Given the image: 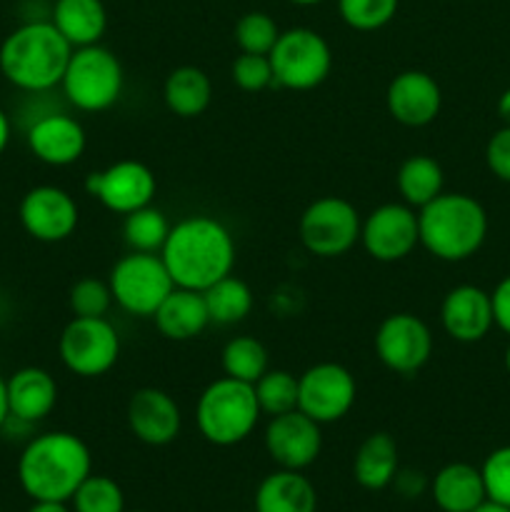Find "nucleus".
Masks as SVG:
<instances>
[{
    "instance_id": "1",
    "label": "nucleus",
    "mask_w": 510,
    "mask_h": 512,
    "mask_svg": "<svg viewBox=\"0 0 510 512\" xmlns=\"http://www.w3.org/2000/svg\"><path fill=\"white\" fill-rule=\"evenodd\" d=\"M175 288L208 290L235 268V238L220 220L190 215L170 228L160 250Z\"/></svg>"
},
{
    "instance_id": "2",
    "label": "nucleus",
    "mask_w": 510,
    "mask_h": 512,
    "mask_svg": "<svg viewBox=\"0 0 510 512\" xmlns=\"http://www.w3.org/2000/svg\"><path fill=\"white\" fill-rule=\"evenodd\" d=\"M93 473V455L80 435L50 430L28 440L18 458V483L33 500L70 503L75 490Z\"/></svg>"
},
{
    "instance_id": "3",
    "label": "nucleus",
    "mask_w": 510,
    "mask_h": 512,
    "mask_svg": "<svg viewBox=\"0 0 510 512\" xmlns=\"http://www.w3.org/2000/svg\"><path fill=\"white\" fill-rule=\"evenodd\" d=\"M73 45L50 20H28L0 43V73L13 88L45 95L60 88Z\"/></svg>"
},
{
    "instance_id": "4",
    "label": "nucleus",
    "mask_w": 510,
    "mask_h": 512,
    "mask_svg": "<svg viewBox=\"0 0 510 512\" xmlns=\"http://www.w3.org/2000/svg\"><path fill=\"white\" fill-rule=\"evenodd\" d=\"M420 245L433 258L463 263L483 248L488 238V213L465 193H440L418 210Z\"/></svg>"
},
{
    "instance_id": "5",
    "label": "nucleus",
    "mask_w": 510,
    "mask_h": 512,
    "mask_svg": "<svg viewBox=\"0 0 510 512\" xmlns=\"http://www.w3.org/2000/svg\"><path fill=\"white\" fill-rule=\"evenodd\" d=\"M260 405L250 383L223 378L205 385L195 403V425L210 445L233 448L248 440L260 423Z\"/></svg>"
},
{
    "instance_id": "6",
    "label": "nucleus",
    "mask_w": 510,
    "mask_h": 512,
    "mask_svg": "<svg viewBox=\"0 0 510 512\" xmlns=\"http://www.w3.org/2000/svg\"><path fill=\"white\" fill-rule=\"evenodd\" d=\"M123 85V63L100 43L75 48L60 80L65 100L80 113H103L113 108L123 95Z\"/></svg>"
},
{
    "instance_id": "7",
    "label": "nucleus",
    "mask_w": 510,
    "mask_h": 512,
    "mask_svg": "<svg viewBox=\"0 0 510 512\" xmlns=\"http://www.w3.org/2000/svg\"><path fill=\"white\" fill-rule=\"evenodd\" d=\"M113 303L133 318H153L175 283L160 253H135L118 260L108 275Z\"/></svg>"
},
{
    "instance_id": "8",
    "label": "nucleus",
    "mask_w": 510,
    "mask_h": 512,
    "mask_svg": "<svg viewBox=\"0 0 510 512\" xmlns=\"http://www.w3.org/2000/svg\"><path fill=\"white\" fill-rule=\"evenodd\" d=\"M268 58L275 85L288 90L318 88L333 70V50L313 28L280 30Z\"/></svg>"
},
{
    "instance_id": "9",
    "label": "nucleus",
    "mask_w": 510,
    "mask_h": 512,
    "mask_svg": "<svg viewBox=\"0 0 510 512\" xmlns=\"http://www.w3.org/2000/svg\"><path fill=\"white\" fill-rule=\"evenodd\" d=\"M360 225L363 218L350 200L323 195L300 215V243L315 258H340L360 243Z\"/></svg>"
},
{
    "instance_id": "10",
    "label": "nucleus",
    "mask_w": 510,
    "mask_h": 512,
    "mask_svg": "<svg viewBox=\"0 0 510 512\" xmlns=\"http://www.w3.org/2000/svg\"><path fill=\"white\" fill-rule=\"evenodd\" d=\"M60 363L78 378H100L120 358V335L108 318H73L58 338Z\"/></svg>"
},
{
    "instance_id": "11",
    "label": "nucleus",
    "mask_w": 510,
    "mask_h": 512,
    "mask_svg": "<svg viewBox=\"0 0 510 512\" xmlns=\"http://www.w3.org/2000/svg\"><path fill=\"white\" fill-rule=\"evenodd\" d=\"M358 398L353 373L340 363L310 365L298 375V410L320 425L343 420Z\"/></svg>"
},
{
    "instance_id": "12",
    "label": "nucleus",
    "mask_w": 510,
    "mask_h": 512,
    "mask_svg": "<svg viewBox=\"0 0 510 512\" xmlns=\"http://www.w3.org/2000/svg\"><path fill=\"white\" fill-rule=\"evenodd\" d=\"M375 355L395 375H415L433 355V330L413 313H393L378 325Z\"/></svg>"
},
{
    "instance_id": "13",
    "label": "nucleus",
    "mask_w": 510,
    "mask_h": 512,
    "mask_svg": "<svg viewBox=\"0 0 510 512\" xmlns=\"http://www.w3.org/2000/svg\"><path fill=\"white\" fill-rule=\"evenodd\" d=\"M360 245L378 263L405 260L420 245L418 210L403 200L373 208L360 225Z\"/></svg>"
},
{
    "instance_id": "14",
    "label": "nucleus",
    "mask_w": 510,
    "mask_h": 512,
    "mask_svg": "<svg viewBox=\"0 0 510 512\" xmlns=\"http://www.w3.org/2000/svg\"><path fill=\"white\" fill-rule=\"evenodd\" d=\"M85 190L105 210L125 218L133 210L153 203L158 180H155L153 170L140 160H118L98 173H90L85 180Z\"/></svg>"
},
{
    "instance_id": "15",
    "label": "nucleus",
    "mask_w": 510,
    "mask_h": 512,
    "mask_svg": "<svg viewBox=\"0 0 510 512\" xmlns=\"http://www.w3.org/2000/svg\"><path fill=\"white\" fill-rule=\"evenodd\" d=\"M20 225L38 243H63L78 230L80 208L68 190L58 185H35L18 208Z\"/></svg>"
},
{
    "instance_id": "16",
    "label": "nucleus",
    "mask_w": 510,
    "mask_h": 512,
    "mask_svg": "<svg viewBox=\"0 0 510 512\" xmlns=\"http://www.w3.org/2000/svg\"><path fill=\"white\" fill-rule=\"evenodd\" d=\"M323 425L310 420L300 410L273 415L265 425L263 443L270 460L285 470H305L320 458L323 450Z\"/></svg>"
},
{
    "instance_id": "17",
    "label": "nucleus",
    "mask_w": 510,
    "mask_h": 512,
    "mask_svg": "<svg viewBox=\"0 0 510 512\" xmlns=\"http://www.w3.org/2000/svg\"><path fill=\"white\" fill-rule=\"evenodd\" d=\"M25 140H28V148L35 160L50 165V168H68V165L78 163L88 148L83 123L63 110H45L38 118H33Z\"/></svg>"
},
{
    "instance_id": "18",
    "label": "nucleus",
    "mask_w": 510,
    "mask_h": 512,
    "mask_svg": "<svg viewBox=\"0 0 510 512\" xmlns=\"http://www.w3.org/2000/svg\"><path fill=\"white\" fill-rule=\"evenodd\" d=\"M125 420H128L130 433L135 440L150 448H163L170 445L180 435L183 428V413L175 398L165 390L153 388H138L128 400V410H125Z\"/></svg>"
},
{
    "instance_id": "19",
    "label": "nucleus",
    "mask_w": 510,
    "mask_h": 512,
    "mask_svg": "<svg viewBox=\"0 0 510 512\" xmlns=\"http://www.w3.org/2000/svg\"><path fill=\"white\" fill-rule=\"evenodd\" d=\"M385 105L395 123L405 128H423L440 115L443 90L438 80L425 70H403L390 80L385 90Z\"/></svg>"
},
{
    "instance_id": "20",
    "label": "nucleus",
    "mask_w": 510,
    "mask_h": 512,
    "mask_svg": "<svg viewBox=\"0 0 510 512\" xmlns=\"http://www.w3.org/2000/svg\"><path fill=\"white\" fill-rule=\"evenodd\" d=\"M440 325L458 343H480L493 330L490 293L478 285H455L440 305Z\"/></svg>"
},
{
    "instance_id": "21",
    "label": "nucleus",
    "mask_w": 510,
    "mask_h": 512,
    "mask_svg": "<svg viewBox=\"0 0 510 512\" xmlns=\"http://www.w3.org/2000/svg\"><path fill=\"white\" fill-rule=\"evenodd\" d=\"M10 418L35 425L48 418L58 405V383L45 368H20L8 380Z\"/></svg>"
},
{
    "instance_id": "22",
    "label": "nucleus",
    "mask_w": 510,
    "mask_h": 512,
    "mask_svg": "<svg viewBox=\"0 0 510 512\" xmlns=\"http://www.w3.org/2000/svg\"><path fill=\"white\" fill-rule=\"evenodd\" d=\"M153 323L165 340L173 343H188L205 333L210 325L208 305L203 293L188 288H173V293L155 310Z\"/></svg>"
},
{
    "instance_id": "23",
    "label": "nucleus",
    "mask_w": 510,
    "mask_h": 512,
    "mask_svg": "<svg viewBox=\"0 0 510 512\" xmlns=\"http://www.w3.org/2000/svg\"><path fill=\"white\" fill-rule=\"evenodd\" d=\"M253 505L255 512H315L318 493L303 470L278 468L260 480Z\"/></svg>"
},
{
    "instance_id": "24",
    "label": "nucleus",
    "mask_w": 510,
    "mask_h": 512,
    "mask_svg": "<svg viewBox=\"0 0 510 512\" xmlns=\"http://www.w3.org/2000/svg\"><path fill=\"white\" fill-rule=\"evenodd\" d=\"M430 495L443 512H470L488 495L480 468L470 463H448L430 480Z\"/></svg>"
},
{
    "instance_id": "25",
    "label": "nucleus",
    "mask_w": 510,
    "mask_h": 512,
    "mask_svg": "<svg viewBox=\"0 0 510 512\" xmlns=\"http://www.w3.org/2000/svg\"><path fill=\"white\" fill-rule=\"evenodd\" d=\"M50 23L75 48L95 45L108 30V10L103 0H55Z\"/></svg>"
},
{
    "instance_id": "26",
    "label": "nucleus",
    "mask_w": 510,
    "mask_h": 512,
    "mask_svg": "<svg viewBox=\"0 0 510 512\" xmlns=\"http://www.w3.org/2000/svg\"><path fill=\"white\" fill-rule=\"evenodd\" d=\"M398 470L400 458L393 435L370 433L368 438L358 445V450H355L353 478L363 490L378 493V490L390 488Z\"/></svg>"
},
{
    "instance_id": "27",
    "label": "nucleus",
    "mask_w": 510,
    "mask_h": 512,
    "mask_svg": "<svg viewBox=\"0 0 510 512\" xmlns=\"http://www.w3.org/2000/svg\"><path fill=\"white\" fill-rule=\"evenodd\" d=\"M163 100L178 118H198L213 103V80L198 65H180L165 78Z\"/></svg>"
},
{
    "instance_id": "28",
    "label": "nucleus",
    "mask_w": 510,
    "mask_h": 512,
    "mask_svg": "<svg viewBox=\"0 0 510 512\" xmlns=\"http://www.w3.org/2000/svg\"><path fill=\"white\" fill-rule=\"evenodd\" d=\"M395 185H398V193L403 198V203L420 210L423 205H428L430 200H435L443 193L445 175L438 160L430 158V155H410L398 168Z\"/></svg>"
},
{
    "instance_id": "29",
    "label": "nucleus",
    "mask_w": 510,
    "mask_h": 512,
    "mask_svg": "<svg viewBox=\"0 0 510 512\" xmlns=\"http://www.w3.org/2000/svg\"><path fill=\"white\" fill-rule=\"evenodd\" d=\"M205 305H208L210 323L215 325H235L243 323L253 313L255 295L245 280L235 278L233 273L225 275L208 290H203Z\"/></svg>"
},
{
    "instance_id": "30",
    "label": "nucleus",
    "mask_w": 510,
    "mask_h": 512,
    "mask_svg": "<svg viewBox=\"0 0 510 512\" xmlns=\"http://www.w3.org/2000/svg\"><path fill=\"white\" fill-rule=\"evenodd\" d=\"M220 365H223V375L228 378L255 385L270 370L268 350L250 335H238L225 343L223 353H220Z\"/></svg>"
},
{
    "instance_id": "31",
    "label": "nucleus",
    "mask_w": 510,
    "mask_h": 512,
    "mask_svg": "<svg viewBox=\"0 0 510 512\" xmlns=\"http://www.w3.org/2000/svg\"><path fill=\"white\" fill-rule=\"evenodd\" d=\"M170 220L165 218L163 210L153 208V203L145 208L133 210L123 220V240L135 253H160L168 240Z\"/></svg>"
},
{
    "instance_id": "32",
    "label": "nucleus",
    "mask_w": 510,
    "mask_h": 512,
    "mask_svg": "<svg viewBox=\"0 0 510 512\" xmlns=\"http://www.w3.org/2000/svg\"><path fill=\"white\" fill-rule=\"evenodd\" d=\"M253 388L260 413L268 418L298 410V375L288 370H268Z\"/></svg>"
},
{
    "instance_id": "33",
    "label": "nucleus",
    "mask_w": 510,
    "mask_h": 512,
    "mask_svg": "<svg viewBox=\"0 0 510 512\" xmlns=\"http://www.w3.org/2000/svg\"><path fill=\"white\" fill-rule=\"evenodd\" d=\"M73 512H125L123 488L108 475H93L80 483L70 498Z\"/></svg>"
},
{
    "instance_id": "34",
    "label": "nucleus",
    "mask_w": 510,
    "mask_h": 512,
    "mask_svg": "<svg viewBox=\"0 0 510 512\" xmlns=\"http://www.w3.org/2000/svg\"><path fill=\"white\" fill-rule=\"evenodd\" d=\"M398 3L400 0H338V13L348 28L373 33L395 18Z\"/></svg>"
},
{
    "instance_id": "35",
    "label": "nucleus",
    "mask_w": 510,
    "mask_h": 512,
    "mask_svg": "<svg viewBox=\"0 0 510 512\" xmlns=\"http://www.w3.org/2000/svg\"><path fill=\"white\" fill-rule=\"evenodd\" d=\"M278 35V23L263 10H250V13L240 15V20L235 23V43H238L240 53L268 55Z\"/></svg>"
},
{
    "instance_id": "36",
    "label": "nucleus",
    "mask_w": 510,
    "mask_h": 512,
    "mask_svg": "<svg viewBox=\"0 0 510 512\" xmlns=\"http://www.w3.org/2000/svg\"><path fill=\"white\" fill-rule=\"evenodd\" d=\"M68 305L73 318H105L113 308V293L108 280L80 278L68 293Z\"/></svg>"
},
{
    "instance_id": "37",
    "label": "nucleus",
    "mask_w": 510,
    "mask_h": 512,
    "mask_svg": "<svg viewBox=\"0 0 510 512\" xmlns=\"http://www.w3.org/2000/svg\"><path fill=\"white\" fill-rule=\"evenodd\" d=\"M230 75H233V83L245 93H260V90L275 85L268 55L240 53L230 65Z\"/></svg>"
},
{
    "instance_id": "38",
    "label": "nucleus",
    "mask_w": 510,
    "mask_h": 512,
    "mask_svg": "<svg viewBox=\"0 0 510 512\" xmlns=\"http://www.w3.org/2000/svg\"><path fill=\"white\" fill-rule=\"evenodd\" d=\"M480 475H483L488 500L510 508V445L493 450L480 465Z\"/></svg>"
},
{
    "instance_id": "39",
    "label": "nucleus",
    "mask_w": 510,
    "mask_h": 512,
    "mask_svg": "<svg viewBox=\"0 0 510 512\" xmlns=\"http://www.w3.org/2000/svg\"><path fill=\"white\" fill-rule=\"evenodd\" d=\"M485 163L495 178L510 183V125H503L490 135L485 145Z\"/></svg>"
},
{
    "instance_id": "40",
    "label": "nucleus",
    "mask_w": 510,
    "mask_h": 512,
    "mask_svg": "<svg viewBox=\"0 0 510 512\" xmlns=\"http://www.w3.org/2000/svg\"><path fill=\"white\" fill-rule=\"evenodd\" d=\"M490 303H493V320L505 335H510V275H505L495 290L490 293Z\"/></svg>"
},
{
    "instance_id": "41",
    "label": "nucleus",
    "mask_w": 510,
    "mask_h": 512,
    "mask_svg": "<svg viewBox=\"0 0 510 512\" xmlns=\"http://www.w3.org/2000/svg\"><path fill=\"white\" fill-rule=\"evenodd\" d=\"M393 488L398 490L403 498H418L425 493V488H430V483L425 480L423 473H415V470H398L393 478Z\"/></svg>"
},
{
    "instance_id": "42",
    "label": "nucleus",
    "mask_w": 510,
    "mask_h": 512,
    "mask_svg": "<svg viewBox=\"0 0 510 512\" xmlns=\"http://www.w3.org/2000/svg\"><path fill=\"white\" fill-rule=\"evenodd\" d=\"M28 512H73V508L60 500H33V508Z\"/></svg>"
},
{
    "instance_id": "43",
    "label": "nucleus",
    "mask_w": 510,
    "mask_h": 512,
    "mask_svg": "<svg viewBox=\"0 0 510 512\" xmlns=\"http://www.w3.org/2000/svg\"><path fill=\"white\" fill-rule=\"evenodd\" d=\"M10 135H13V123H10V115L0 108V155L10 145Z\"/></svg>"
},
{
    "instance_id": "44",
    "label": "nucleus",
    "mask_w": 510,
    "mask_h": 512,
    "mask_svg": "<svg viewBox=\"0 0 510 512\" xmlns=\"http://www.w3.org/2000/svg\"><path fill=\"white\" fill-rule=\"evenodd\" d=\"M10 418V405H8V383H5V378L0 375V430L5 428V423H8Z\"/></svg>"
},
{
    "instance_id": "45",
    "label": "nucleus",
    "mask_w": 510,
    "mask_h": 512,
    "mask_svg": "<svg viewBox=\"0 0 510 512\" xmlns=\"http://www.w3.org/2000/svg\"><path fill=\"white\" fill-rule=\"evenodd\" d=\"M498 115H500V120H503V125H510V88L500 95Z\"/></svg>"
},
{
    "instance_id": "46",
    "label": "nucleus",
    "mask_w": 510,
    "mask_h": 512,
    "mask_svg": "<svg viewBox=\"0 0 510 512\" xmlns=\"http://www.w3.org/2000/svg\"><path fill=\"white\" fill-rule=\"evenodd\" d=\"M470 512H510V508H505V505H500V503H495V500L485 498L483 503L478 505V508L470 510Z\"/></svg>"
},
{
    "instance_id": "47",
    "label": "nucleus",
    "mask_w": 510,
    "mask_h": 512,
    "mask_svg": "<svg viewBox=\"0 0 510 512\" xmlns=\"http://www.w3.org/2000/svg\"><path fill=\"white\" fill-rule=\"evenodd\" d=\"M288 3L303 5V8H308V5H320V3H325V0H288Z\"/></svg>"
},
{
    "instance_id": "48",
    "label": "nucleus",
    "mask_w": 510,
    "mask_h": 512,
    "mask_svg": "<svg viewBox=\"0 0 510 512\" xmlns=\"http://www.w3.org/2000/svg\"><path fill=\"white\" fill-rule=\"evenodd\" d=\"M505 370H508V375H510V345H508V350H505Z\"/></svg>"
},
{
    "instance_id": "49",
    "label": "nucleus",
    "mask_w": 510,
    "mask_h": 512,
    "mask_svg": "<svg viewBox=\"0 0 510 512\" xmlns=\"http://www.w3.org/2000/svg\"><path fill=\"white\" fill-rule=\"evenodd\" d=\"M125 512H128V510H125ZM135 512H143V510H135Z\"/></svg>"
}]
</instances>
